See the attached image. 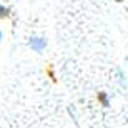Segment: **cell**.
<instances>
[{"instance_id": "3957f363", "label": "cell", "mask_w": 128, "mask_h": 128, "mask_svg": "<svg viewBox=\"0 0 128 128\" xmlns=\"http://www.w3.org/2000/svg\"><path fill=\"white\" fill-rule=\"evenodd\" d=\"M0 38H2V32H0Z\"/></svg>"}, {"instance_id": "7a4b0ae2", "label": "cell", "mask_w": 128, "mask_h": 128, "mask_svg": "<svg viewBox=\"0 0 128 128\" xmlns=\"http://www.w3.org/2000/svg\"><path fill=\"white\" fill-rule=\"evenodd\" d=\"M7 14H8V10H7V8H5V7H4V5L0 4V17H5V15H7Z\"/></svg>"}, {"instance_id": "6da1fadb", "label": "cell", "mask_w": 128, "mask_h": 128, "mask_svg": "<svg viewBox=\"0 0 128 128\" xmlns=\"http://www.w3.org/2000/svg\"><path fill=\"white\" fill-rule=\"evenodd\" d=\"M45 45H47V42H45V38L42 37H35L30 40V47L35 50V52H42L43 48H45Z\"/></svg>"}]
</instances>
